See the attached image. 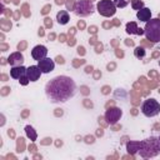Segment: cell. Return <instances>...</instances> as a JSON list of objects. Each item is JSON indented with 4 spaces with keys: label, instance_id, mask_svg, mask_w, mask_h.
<instances>
[{
    "label": "cell",
    "instance_id": "cell-1",
    "mask_svg": "<svg viewBox=\"0 0 160 160\" xmlns=\"http://www.w3.org/2000/svg\"><path fill=\"white\" fill-rule=\"evenodd\" d=\"M76 93L75 81L65 75H59L51 79L45 86V95L50 103H65Z\"/></svg>",
    "mask_w": 160,
    "mask_h": 160
},
{
    "label": "cell",
    "instance_id": "cell-2",
    "mask_svg": "<svg viewBox=\"0 0 160 160\" xmlns=\"http://www.w3.org/2000/svg\"><path fill=\"white\" fill-rule=\"evenodd\" d=\"M140 156L143 158H154L160 153V144L159 139L155 136H150L149 139L144 140L140 143V149H139Z\"/></svg>",
    "mask_w": 160,
    "mask_h": 160
},
{
    "label": "cell",
    "instance_id": "cell-3",
    "mask_svg": "<svg viewBox=\"0 0 160 160\" xmlns=\"http://www.w3.org/2000/svg\"><path fill=\"white\" fill-rule=\"evenodd\" d=\"M145 38L149 43H160V19H150L145 23Z\"/></svg>",
    "mask_w": 160,
    "mask_h": 160
},
{
    "label": "cell",
    "instance_id": "cell-4",
    "mask_svg": "<svg viewBox=\"0 0 160 160\" xmlns=\"http://www.w3.org/2000/svg\"><path fill=\"white\" fill-rule=\"evenodd\" d=\"M141 113L146 118L156 117L160 113V104H159V101L153 99V98H149V99L144 100V103L141 104Z\"/></svg>",
    "mask_w": 160,
    "mask_h": 160
},
{
    "label": "cell",
    "instance_id": "cell-5",
    "mask_svg": "<svg viewBox=\"0 0 160 160\" xmlns=\"http://www.w3.org/2000/svg\"><path fill=\"white\" fill-rule=\"evenodd\" d=\"M96 9L100 15H103L105 18H110V16L115 15L118 8L115 7L113 0H100L96 5Z\"/></svg>",
    "mask_w": 160,
    "mask_h": 160
},
{
    "label": "cell",
    "instance_id": "cell-6",
    "mask_svg": "<svg viewBox=\"0 0 160 160\" xmlns=\"http://www.w3.org/2000/svg\"><path fill=\"white\" fill-rule=\"evenodd\" d=\"M94 11V4L91 0H78L75 3V8H74V13L78 16H89L90 14H93Z\"/></svg>",
    "mask_w": 160,
    "mask_h": 160
},
{
    "label": "cell",
    "instance_id": "cell-7",
    "mask_svg": "<svg viewBox=\"0 0 160 160\" xmlns=\"http://www.w3.org/2000/svg\"><path fill=\"white\" fill-rule=\"evenodd\" d=\"M121 115H123V112L119 108H110V109L106 110V113H105V120H106V123H108V124L114 125V124H117L120 120Z\"/></svg>",
    "mask_w": 160,
    "mask_h": 160
},
{
    "label": "cell",
    "instance_id": "cell-8",
    "mask_svg": "<svg viewBox=\"0 0 160 160\" xmlns=\"http://www.w3.org/2000/svg\"><path fill=\"white\" fill-rule=\"evenodd\" d=\"M38 66L40 68L43 74H49V73H51L53 70H54L55 63H54V60L50 59V58H44V59L38 62Z\"/></svg>",
    "mask_w": 160,
    "mask_h": 160
},
{
    "label": "cell",
    "instance_id": "cell-9",
    "mask_svg": "<svg viewBox=\"0 0 160 160\" xmlns=\"http://www.w3.org/2000/svg\"><path fill=\"white\" fill-rule=\"evenodd\" d=\"M48 55V49L45 45H36L33 50H31V57L34 60H41L44 58H46Z\"/></svg>",
    "mask_w": 160,
    "mask_h": 160
},
{
    "label": "cell",
    "instance_id": "cell-10",
    "mask_svg": "<svg viewBox=\"0 0 160 160\" xmlns=\"http://www.w3.org/2000/svg\"><path fill=\"white\" fill-rule=\"evenodd\" d=\"M41 74H43V71L40 70V68L38 65H31V66L26 68V75L30 81H38L40 79Z\"/></svg>",
    "mask_w": 160,
    "mask_h": 160
},
{
    "label": "cell",
    "instance_id": "cell-11",
    "mask_svg": "<svg viewBox=\"0 0 160 160\" xmlns=\"http://www.w3.org/2000/svg\"><path fill=\"white\" fill-rule=\"evenodd\" d=\"M8 63L11 66L23 65V63H24V55L21 54L20 51H15V53H13V54H10V57L8 58Z\"/></svg>",
    "mask_w": 160,
    "mask_h": 160
},
{
    "label": "cell",
    "instance_id": "cell-12",
    "mask_svg": "<svg viewBox=\"0 0 160 160\" xmlns=\"http://www.w3.org/2000/svg\"><path fill=\"white\" fill-rule=\"evenodd\" d=\"M136 18L140 20V21H144V23H146V21H149L150 19H151V10L149 9V8H143V9H140V10H138V13H136Z\"/></svg>",
    "mask_w": 160,
    "mask_h": 160
},
{
    "label": "cell",
    "instance_id": "cell-13",
    "mask_svg": "<svg viewBox=\"0 0 160 160\" xmlns=\"http://www.w3.org/2000/svg\"><path fill=\"white\" fill-rule=\"evenodd\" d=\"M24 74H26V68L23 66V65L13 66L11 70H10V76H11L13 79H16V80H19Z\"/></svg>",
    "mask_w": 160,
    "mask_h": 160
},
{
    "label": "cell",
    "instance_id": "cell-14",
    "mask_svg": "<svg viewBox=\"0 0 160 160\" xmlns=\"http://www.w3.org/2000/svg\"><path fill=\"white\" fill-rule=\"evenodd\" d=\"M126 33L128 34H135V35H143L144 34V29L138 28L136 23L135 21H131V23H128L126 24Z\"/></svg>",
    "mask_w": 160,
    "mask_h": 160
},
{
    "label": "cell",
    "instance_id": "cell-15",
    "mask_svg": "<svg viewBox=\"0 0 160 160\" xmlns=\"http://www.w3.org/2000/svg\"><path fill=\"white\" fill-rule=\"evenodd\" d=\"M57 20L60 25H65L69 23L70 20V16H69V13L66 10H60L58 14H57Z\"/></svg>",
    "mask_w": 160,
    "mask_h": 160
},
{
    "label": "cell",
    "instance_id": "cell-16",
    "mask_svg": "<svg viewBox=\"0 0 160 160\" xmlns=\"http://www.w3.org/2000/svg\"><path fill=\"white\" fill-rule=\"evenodd\" d=\"M25 133H26L28 138H30V140H33V141L36 140V133H35V130H34L33 126L26 125V126H25Z\"/></svg>",
    "mask_w": 160,
    "mask_h": 160
},
{
    "label": "cell",
    "instance_id": "cell-17",
    "mask_svg": "<svg viewBox=\"0 0 160 160\" xmlns=\"http://www.w3.org/2000/svg\"><path fill=\"white\" fill-rule=\"evenodd\" d=\"M126 148H128V151L130 154H135L140 149V143H133V141H130V143H128Z\"/></svg>",
    "mask_w": 160,
    "mask_h": 160
},
{
    "label": "cell",
    "instance_id": "cell-18",
    "mask_svg": "<svg viewBox=\"0 0 160 160\" xmlns=\"http://www.w3.org/2000/svg\"><path fill=\"white\" fill-rule=\"evenodd\" d=\"M145 49L143 48V46H136L135 48V50H134V54H135V57L138 58V59H141V58H144L145 57Z\"/></svg>",
    "mask_w": 160,
    "mask_h": 160
},
{
    "label": "cell",
    "instance_id": "cell-19",
    "mask_svg": "<svg viewBox=\"0 0 160 160\" xmlns=\"http://www.w3.org/2000/svg\"><path fill=\"white\" fill-rule=\"evenodd\" d=\"M131 8L134 10H140L144 8V3L141 0H131Z\"/></svg>",
    "mask_w": 160,
    "mask_h": 160
},
{
    "label": "cell",
    "instance_id": "cell-20",
    "mask_svg": "<svg viewBox=\"0 0 160 160\" xmlns=\"http://www.w3.org/2000/svg\"><path fill=\"white\" fill-rule=\"evenodd\" d=\"M113 2H114V4H115L117 8L123 9V8H125L126 5H129L130 0H113Z\"/></svg>",
    "mask_w": 160,
    "mask_h": 160
},
{
    "label": "cell",
    "instance_id": "cell-21",
    "mask_svg": "<svg viewBox=\"0 0 160 160\" xmlns=\"http://www.w3.org/2000/svg\"><path fill=\"white\" fill-rule=\"evenodd\" d=\"M19 81H20V84H21V85H24V86H25V85H28V84H29V81H30V80H29L28 75H26V74H24V75L19 79Z\"/></svg>",
    "mask_w": 160,
    "mask_h": 160
},
{
    "label": "cell",
    "instance_id": "cell-22",
    "mask_svg": "<svg viewBox=\"0 0 160 160\" xmlns=\"http://www.w3.org/2000/svg\"><path fill=\"white\" fill-rule=\"evenodd\" d=\"M75 0H68V3H66V8H68V10H74V8H75Z\"/></svg>",
    "mask_w": 160,
    "mask_h": 160
},
{
    "label": "cell",
    "instance_id": "cell-23",
    "mask_svg": "<svg viewBox=\"0 0 160 160\" xmlns=\"http://www.w3.org/2000/svg\"><path fill=\"white\" fill-rule=\"evenodd\" d=\"M85 141H86L88 144H93L95 140H94V136H86V138H85Z\"/></svg>",
    "mask_w": 160,
    "mask_h": 160
},
{
    "label": "cell",
    "instance_id": "cell-24",
    "mask_svg": "<svg viewBox=\"0 0 160 160\" xmlns=\"http://www.w3.org/2000/svg\"><path fill=\"white\" fill-rule=\"evenodd\" d=\"M45 20H46V26H48V28H51V25H53V23H51V19L46 18Z\"/></svg>",
    "mask_w": 160,
    "mask_h": 160
},
{
    "label": "cell",
    "instance_id": "cell-25",
    "mask_svg": "<svg viewBox=\"0 0 160 160\" xmlns=\"http://www.w3.org/2000/svg\"><path fill=\"white\" fill-rule=\"evenodd\" d=\"M25 46H26V44H25V43H21V44L18 45V49H19V50H23Z\"/></svg>",
    "mask_w": 160,
    "mask_h": 160
},
{
    "label": "cell",
    "instance_id": "cell-26",
    "mask_svg": "<svg viewBox=\"0 0 160 160\" xmlns=\"http://www.w3.org/2000/svg\"><path fill=\"white\" fill-rule=\"evenodd\" d=\"M57 62H58L59 64H64V63H65V62H64V59H63L62 57H58V58H57Z\"/></svg>",
    "mask_w": 160,
    "mask_h": 160
},
{
    "label": "cell",
    "instance_id": "cell-27",
    "mask_svg": "<svg viewBox=\"0 0 160 160\" xmlns=\"http://www.w3.org/2000/svg\"><path fill=\"white\" fill-rule=\"evenodd\" d=\"M114 68H115V64H114V63H112V64L108 65V70H109V71H112Z\"/></svg>",
    "mask_w": 160,
    "mask_h": 160
},
{
    "label": "cell",
    "instance_id": "cell-28",
    "mask_svg": "<svg viewBox=\"0 0 160 160\" xmlns=\"http://www.w3.org/2000/svg\"><path fill=\"white\" fill-rule=\"evenodd\" d=\"M9 90H10V88H8V86H5V88H3V95H7Z\"/></svg>",
    "mask_w": 160,
    "mask_h": 160
},
{
    "label": "cell",
    "instance_id": "cell-29",
    "mask_svg": "<svg viewBox=\"0 0 160 160\" xmlns=\"http://www.w3.org/2000/svg\"><path fill=\"white\" fill-rule=\"evenodd\" d=\"M93 71V66H86V69H85V73H91Z\"/></svg>",
    "mask_w": 160,
    "mask_h": 160
},
{
    "label": "cell",
    "instance_id": "cell-30",
    "mask_svg": "<svg viewBox=\"0 0 160 160\" xmlns=\"http://www.w3.org/2000/svg\"><path fill=\"white\" fill-rule=\"evenodd\" d=\"M48 9H50V7H45V8H44V10H43V14H46V13L49 11Z\"/></svg>",
    "mask_w": 160,
    "mask_h": 160
},
{
    "label": "cell",
    "instance_id": "cell-31",
    "mask_svg": "<svg viewBox=\"0 0 160 160\" xmlns=\"http://www.w3.org/2000/svg\"><path fill=\"white\" fill-rule=\"evenodd\" d=\"M7 63H8V59H5V58H2V64H3V65H5Z\"/></svg>",
    "mask_w": 160,
    "mask_h": 160
},
{
    "label": "cell",
    "instance_id": "cell-32",
    "mask_svg": "<svg viewBox=\"0 0 160 160\" xmlns=\"http://www.w3.org/2000/svg\"><path fill=\"white\" fill-rule=\"evenodd\" d=\"M78 53H79V54H80V53H81V54H84V48H78Z\"/></svg>",
    "mask_w": 160,
    "mask_h": 160
},
{
    "label": "cell",
    "instance_id": "cell-33",
    "mask_svg": "<svg viewBox=\"0 0 160 160\" xmlns=\"http://www.w3.org/2000/svg\"><path fill=\"white\" fill-rule=\"evenodd\" d=\"M2 79H3V81H7V79H8V76H7L5 74H3V75H2Z\"/></svg>",
    "mask_w": 160,
    "mask_h": 160
},
{
    "label": "cell",
    "instance_id": "cell-34",
    "mask_svg": "<svg viewBox=\"0 0 160 160\" xmlns=\"http://www.w3.org/2000/svg\"><path fill=\"white\" fill-rule=\"evenodd\" d=\"M8 135H9V136H14V133H13V130H10V129H9V131H8Z\"/></svg>",
    "mask_w": 160,
    "mask_h": 160
},
{
    "label": "cell",
    "instance_id": "cell-35",
    "mask_svg": "<svg viewBox=\"0 0 160 160\" xmlns=\"http://www.w3.org/2000/svg\"><path fill=\"white\" fill-rule=\"evenodd\" d=\"M44 140H45V141H43L41 144H48V143H50V141H51V139H44Z\"/></svg>",
    "mask_w": 160,
    "mask_h": 160
},
{
    "label": "cell",
    "instance_id": "cell-36",
    "mask_svg": "<svg viewBox=\"0 0 160 160\" xmlns=\"http://www.w3.org/2000/svg\"><path fill=\"white\" fill-rule=\"evenodd\" d=\"M39 35H40V36H43V35H44V31H43V29H39Z\"/></svg>",
    "mask_w": 160,
    "mask_h": 160
},
{
    "label": "cell",
    "instance_id": "cell-37",
    "mask_svg": "<svg viewBox=\"0 0 160 160\" xmlns=\"http://www.w3.org/2000/svg\"><path fill=\"white\" fill-rule=\"evenodd\" d=\"M2 49H3V51H7L8 46H7V45H2Z\"/></svg>",
    "mask_w": 160,
    "mask_h": 160
},
{
    "label": "cell",
    "instance_id": "cell-38",
    "mask_svg": "<svg viewBox=\"0 0 160 160\" xmlns=\"http://www.w3.org/2000/svg\"><path fill=\"white\" fill-rule=\"evenodd\" d=\"M62 145H63V141H62V140H60V141H58V143H57V146H62Z\"/></svg>",
    "mask_w": 160,
    "mask_h": 160
},
{
    "label": "cell",
    "instance_id": "cell-39",
    "mask_svg": "<svg viewBox=\"0 0 160 160\" xmlns=\"http://www.w3.org/2000/svg\"><path fill=\"white\" fill-rule=\"evenodd\" d=\"M79 28H84V23H83V21L79 23Z\"/></svg>",
    "mask_w": 160,
    "mask_h": 160
},
{
    "label": "cell",
    "instance_id": "cell-40",
    "mask_svg": "<svg viewBox=\"0 0 160 160\" xmlns=\"http://www.w3.org/2000/svg\"><path fill=\"white\" fill-rule=\"evenodd\" d=\"M158 139H159V144H160V136H159V138H158Z\"/></svg>",
    "mask_w": 160,
    "mask_h": 160
},
{
    "label": "cell",
    "instance_id": "cell-41",
    "mask_svg": "<svg viewBox=\"0 0 160 160\" xmlns=\"http://www.w3.org/2000/svg\"><path fill=\"white\" fill-rule=\"evenodd\" d=\"M159 65H160V62H159Z\"/></svg>",
    "mask_w": 160,
    "mask_h": 160
}]
</instances>
